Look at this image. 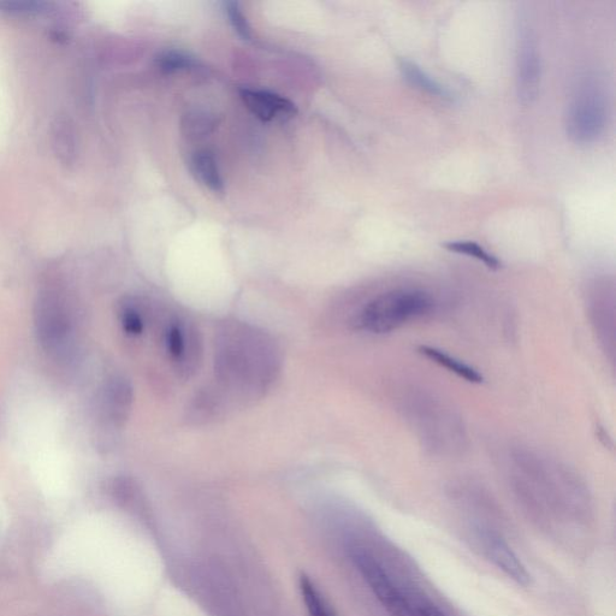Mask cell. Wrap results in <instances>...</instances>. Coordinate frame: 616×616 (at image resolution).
Segmentation results:
<instances>
[{
  "mask_svg": "<svg viewBox=\"0 0 616 616\" xmlns=\"http://www.w3.org/2000/svg\"><path fill=\"white\" fill-rule=\"evenodd\" d=\"M216 372L229 392L254 399L276 379L280 357L262 331L245 324H229L218 336Z\"/></svg>",
  "mask_w": 616,
  "mask_h": 616,
  "instance_id": "cell-1",
  "label": "cell"
},
{
  "mask_svg": "<svg viewBox=\"0 0 616 616\" xmlns=\"http://www.w3.org/2000/svg\"><path fill=\"white\" fill-rule=\"evenodd\" d=\"M400 411L432 455L452 458L464 453L467 447L464 420L440 396L424 389H406L400 398Z\"/></svg>",
  "mask_w": 616,
  "mask_h": 616,
  "instance_id": "cell-2",
  "label": "cell"
},
{
  "mask_svg": "<svg viewBox=\"0 0 616 616\" xmlns=\"http://www.w3.org/2000/svg\"><path fill=\"white\" fill-rule=\"evenodd\" d=\"M438 306L435 295L420 287H396L373 296L353 319L355 329L384 335L432 315Z\"/></svg>",
  "mask_w": 616,
  "mask_h": 616,
  "instance_id": "cell-3",
  "label": "cell"
},
{
  "mask_svg": "<svg viewBox=\"0 0 616 616\" xmlns=\"http://www.w3.org/2000/svg\"><path fill=\"white\" fill-rule=\"evenodd\" d=\"M606 92L594 75H585L573 92L566 116L567 134L579 145L594 144L607 126Z\"/></svg>",
  "mask_w": 616,
  "mask_h": 616,
  "instance_id": "cell-4",
  "label": "cell"
},
{
  "mask_svg": "<svg viewBox=\"0 0 616 616\" xmlns=\"http://www.w3.org/2000/svg\"><path fill=\"white\" fill-rule=\"evenodd\" d=\"M351 560L390 616H413V601L402 591L375 555L364 548H354Z\"/></svg>",
  "mask_w": 616,
  "mask_h": 616,
  "instance_id": "cell-5",
  "label": "cell"
},
{
  "mask_svg": "<svg viewBox=\"0 0 616 616\" xmlns=\"http://www.w3.org/2000/svg\"><path fill=\"white\" fill-rule=\"evenodd\" d=\"M35 322L41 345L46 351L58 353L67 347L71 334V321L64 299L53 293L40 296Z\"/></svg>",
  "mask_w": 616,
  "mask_h": 616,
  "instance_id": "cell-6",
  "label": "cell"
},
{
  "mask_svg": "<svg viewBox=\"0 0 616 616\" xmlns=\"http://www.w3.org/2000/svg\"><path fill=\"white\" fill-rule=\"evenodd\" d=\"M517 37V91L521 104L529 105L536 99L541 85V56L532 29L521 22Z\"/></svg>",
  "mask_w": 616,
  "mask_h": 616,
  "instance_id": "cell-7",
  "label": "cell"
},
{
  "mask_svg": "<svg viewBox=\"0 0 616 616\" xmlns=\"http://www.w3.org/2000/svg\"><path fill=\"white\" fill-rule=\"evenodd\" d=\"M481 535L484 554L487 558L509 579L527 588L531 584V574L506 539L493 531H483Z\"/></svg>",
  "mask_w": 616,
  "mask_h": 616,
  "instance_id": "cell-8",
  "label": "cell"
},
{
  "mask_svg": "<svg viewBox=\"0 0 616 616\" xmlns=\"http://www.w3.org/2000/svg\"><path fill=\"white\" fill-rule=\"evenodd\" d=\"M589 299L590 315L595 325L598 339L603 343L604 349L612 353L615 351V299L614 292L606 288H597Z\"/></svg>",
  "mask_w": 616,
  "mask_h": 616,
  "instance_id": "cell-9",
  "label": "cell"
},
{
  "mask_svg": "<svg viewBox=\"0 0 616 616\" xmlns=\"http://www.w3.org/2000/svg\"><path fill=\"white\" fill-rule=\"evenodd\" d=\"M241 99L252 114L264 122L287 121L296 115V108L288 99L268 91L241 90Z\"/></svg>",
  "mask_w": 616,
  "mask_h": 616,
  "instance_id": "cell-10",
  "label": "cell"
},
{
  "mask_svg": "<svg viewBox=\"0 0 616 616\" xmlns=\"http://www.w3.org/2000/svg\"><path fill=\"white\" fill-rule=\"evenodd\" d=\"M398 64L402 76L412 87L432 97L444 100L453 98L452 92L446 86H443L434 77L426 73L416 62L411 61V59L400 58Z\"/></svg>",
  "mask_w": 616,
  "mask_h": 616,
  "instance_id": "cell-11",
  "label": "cell"
},
{
  "mask_svg": "<svg viewBox=\"0 0 616 616\" xmlns=\"http://www.w3.org/2000/svg\"><path fill=\"white\" fill-rule=\"evenodd\" d=\"M419 353L431 360L432 363L444 367V369L454 373V375L465 379L466 382L481 384L484 381L482 373L475 369V367L466 364L465 361L454 357V355L446 351H442L440 348L424 345L419 347Z\"/></svg>",
  "mask_w": 616,
  "mask_h": 616,
  "instance_id": "cell-12",
  "label": "cell"
},
{
  "mask_svg": "<svg viewBox=\"0 0 616 616\" xmlns=\"http://www.w3.org/2000/svg\"><path fill=\"white\" fill-rule=\"evenodd\" d=\"M192 173L205 188L211 192L222 194L224 192V182L221 171H219L216 158L209 151H197L191 158Z\"/></svg>",
  "mask_w": 616,
  "mask_h": 616,
  "instance_id": "cell-13",
  "label": "cell"
},
{
  "mask_svg": "<svg viewBox=\"0 0 616 616\" xmlns=\"http://www.w3.org/2000/svg\"><path fill=\"white\" fill-rule=\"evenodd\" d=\"M104 400L109 417L120 422L126 418L130 404H132V388L123 379H114L106 388Z\"/></svg>",
  "mask_w": 616,
  "mask_h": 616,
  "instance_id": "cell-14",
  "label": "cell"
},
{
  "mask_svg": "<svg viewBox=\"0 0 616 616\" xmlns=\"http://www.w3.org/2000/svg\"><path fill=\"white\" fill-rule=\"evenodd\" d=\"M299 589L308 616H339L318 585L306 574H301Z\"/></svg>",
  "mask_w": 616,
  "mask_h": 616,
  "instance_id": "cell-15",
  "label": "cell"
},
{
  "mask_svg": "<svg viewBox=\"0 0 616 616\" xmlns=\"http://www.w3.org/2000/svg\"><path fill=\"white\" fill-rule=\"evenodd\" d=\"M53 148L61 161L65 165L74 164L76 158V140L73 126L65 120L59 118L52 129Z\"/></svg>",
  "mask_w": 616,
  "mask_h": 616,
  "instance_id": "cell-16",
  "label": "cell"
},
{
  "mask_svg": "<svg viewBox=\"0 0 616 616\" xmlns=\"http://www.w3.org/2000/svg\"><path fill=\"white\" fill-rule=\"evenodd\" d=\"M191 337L188 336V330L185 325L180 323H174L170 325L167 331V348L171 355V358L175 360V363L185 366L187 370V364L191 355L189 351H192Z\"/></svg>",
  "mask_w": 616,
  "mask_h": 616,
  "instance_id": "cell-17",
  "label": "cell"
},
{
  "mask_svg": "<svg viewBox=\"0 0 616 616\" xmlns=\"http://www.w3.org/2000/svg\"><path fill=\"white\" fill-rule=\"evenodd\" d=\"M446 250L456 254H462V256L475 258L478 262L483 263L490 270H499L502 266L500 259L491 254L485 248L475 241L459 240L449 241L443 245Z\"/></svg>",
  "mask_w": 616,
  "mask_h": 616,
  "instance_id": "cell-18",
  "label": "cell"
},
{
  "mask_svg": "<svg viewBox=\"0 0 616 616\" xmlns=\"http://www.w3.org/2000/svg\"><path fill=\"white\" fill-rule=\"evenodd\" d=\"M51 3L46 2H22V0H10V2H0V13L15 17H31L47 13Z\"/></svg>",
  "mask_w": 616,
  "mask_h": 616,
  "instance_id": "cell-19",
  "label": "cell"
},
{
  "mask_svg": "<svg viewBox=\"0 0 616 616\" xmlns=\"http://www.w3.org/2000/svg\"><path fill=\"white\" fill-rule=\"evenodd\" d=\"M156 62L158 69L165 74H173L176 71L188 69L192 64L191 58L174 51L162 53L158 56Z\"/></svg>",
  "mask_w": 616,
  "mask_h": 616,
  "instance_id": "cell-20",
  "label": "cell"
},
{
  "mask_svg": "<svg viewBox=\"0 0 616 616\" xmlns=\"http://www.w3.org/2000/svg\"><path fill=\"white\" fill-rule=\"evenodd\" d=\"M121 324L123 330L129 335H140L144 330V319L138 307L124 304L121 308Z\"/></svg>",
  "mask_w": 616,
  "mask_h": 616,
  "instance_id": "cell-21",
  "label": "cell"
},
{
  "mask_svg": "<svg viewBox=\"0 0 616 616\" xmlns=\"http://www.w3.org/2000/svg\"><path fill=\"white\" fill-rule=\"evenodd\" d=\"M225 11H227L230 25L233 26L235 32L238 33L242 39L250 40L251 28L248 26L246 17L241 13L239 4L234 2L225 3Z\"/></svg>",
  "mask_w": 616,
  "mask_h": 616,
  "instance_id": "cell-22",
  "label": "cell"
},
{
  "mask_svg": "<svg viewBox=\"0 0 616 616\" xmlns=\"http://www.w3.org/2000/svg\"><path fill=\"white\" fill-rule=\"evenodd\" d=\"M413 616H449L437 604L425 598L413 602Z\"/></svg>",
  "mask_w": 616,
  "mask_h": 616,
  "instance_id": "cell-23",
  "label": "cell"
},
{
  "mask_svg": "<svg viewBox=\"0 0 616 616\" xmlns=\"http://www.w3.org/2000/svg\"><path fill=\"white\" fill-rule=\"evenodd\" d=\"M209 126L210 123L206 122L204 118H201L200 116H195L193 120L188 121L187 123L188 132L194 134V136L207 132V128H209Z\"/></svg>",
  "mask_w": 616,
  "mask_h": 616,
  "instance_id": "cell-24",
  "label": "cell"
}]
</instances>
